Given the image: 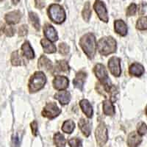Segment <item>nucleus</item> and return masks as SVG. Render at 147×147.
<instances>
[{
  "label": "nucleus",
  "mask_w": 147,
  "mask_h": 147,
  "mask_svg": "<svg viewBox=\"0 0 147 147\" xmlns=\"http://www.w3.org/2000/svg\"><path fill=\"white\" fill-rule=\"evenodd\" d=\"M80 45L89 58H93L97 49L96 38L92 33H87L81 38Z\"/></svg>",
  "instance_id": "1"
},
{
  "label": "nucleus",
  "mask_w": 147,
  "mask_h": 147,
  "mask_svg": "<svg viewBox=\"0 0 147 147\" xmlns=\"http://www.w3.org/2000/svg\"><path fill=\"white\" fill-rule=\"evenodd\" d=\"M97 49L104 56L114 53L116 51V41L112 37H104L98 42Z\"/></svg>",
  "instance_id": "2"
},
{
  "label": "nucleus",
  "mask_w": 147,
  "mask_h": 147,
  "mask_svg": "<svg viewBox=\"0 0 147 147\" xmlns=\"http://www.w3.org/2000/svg\"><path fill=\"white\" fill-rule=\"evenodd\" d=\"M47 82V77L42 71H37L31 77L29 81V90L30 93H35L41 90Z\"/></svg>",
  "instance_id": "3"
},
{
  "label": "nucleus",
  "mask_w": 147,
  "mask_h": 147,
  "mask_svg": "<svg viewBox=\"0 0 147 147\" xmlns=\"http://www.w3.org/2000/svg\"><path fill=\"white\" fill-rule=\"evenodd\" d=\"M49 16L55 24H61L65 19V13L60 5L53 4L48 9Z\"/></svg>",
  "instance_id": "4"
},
{
  "label": "nucleus",
  "mask_w": 147,
  "mask_h": 147,
  "mask_svg": "<svg viewBox=\"0 0 147 147\" xmlns=\"http://www.w3.org/2000/svg\"><path fill=\"white\" fill-rule=\"evenodd\" d=\"M95 135L97 144H99V146L102 147L105 145L108 140V132L105 123L103 122L99 123L97 128L96 129Z\"/></svg>",
  "instance_id": "5"
},
{
  "label": "nucleus",
  "mask_w": 147,
  "mask_h": 147,
  "mask_svg": "<svg viewBox=\"0 0 147 147\" xmlns=\"http://www.w3.org/2000/svg\"><path fill=\"white\" fill-rule=\"evenodd\" d=\"M61 113V110L54 102L47 103L42 111V115L44 117L49 119H53L58 116Z\"/></svg>",
  "instance_id": "6"
},
{
  "label": "nucleus",
  "mask_w": 147,
  "mask_h": 147,
  "mask_svg": "<svg viewBox=\"0 0 147 147\" xmlns=\"http://www.w3.org/2000/svg\"><path fill=\"white\" fill-rule=\"evenodd\" d=\"M94 8L99 18L104 22H107L109 20L108 14L105 5L100 0H96L94 3Z\"/></svg>",
  "instance_id": "7"
},
{
  "label": "nucleus",
  "mask_w": 147,
  "mask_h": 147,
  "mask_svg": "<svg viewBox=\"0 0 147 147\" xmlns=\"http://www.w3.org/2000/svg\"><path fill=\"white\" fill-rule=\"evenodd\" d=\"M108 67L110 73L115 77H119L121 73V60L119 57H112L108 61Z\"/></svg>",
  "instance_id": "8"
},
{
  "label": "nucleus",
  "mask_w": 147,
  "mask_h": 147,
  "mask_svg": "<svg viewBox=\"0 0 147 147\" xmlns=\"http://www.w3.org/2000/svg\"><path fill=\"white\" fill-rule=\"evenodd\" d=\"M53 85L56 90H63L69 86V80L63 76H57L54 79Z\"/></svg>",
  "instance_id": "9"
},
{
  "label": "nucleus",
  "mask_w": 147,
  "mask_h": 147,
  "mask_svg": "<svg viewBox=\"0 0 147 147\" xmlns=\"http://www.w3.org/2000/svg\"><path fill=\"white\" fill-rule=\"evenodd\" d=\"M44 32L47 39L49 41L55 42L58 39V36H57V32H56L55 29L54 28V27H52V25L49 24H47L44 26Z\"/></svg>",
  "instance_id": "10"
},
{
  "label": "nucleus",
  "mask_w": 147,
  "mask_h": 147,
  "mask_svg": "<svg viewBox=\"0 0 147 147\" xmlns=\"http://www.w3.org/2000/svg\"><path fill=\"white\" fill-rule=\"evenodd\" d=\"M22 13L18 10L12 11L7 13L5 16V19L8 24H16L20 22Z\"/></svg>",
  "instance_id": "11"
},
{
  "label": "nucleus",
  "mask_w": 147,
  "mask_h": 147,
  "mask_svg": "<svg viewBox=\"0 0 147 147\" xmlns=\"http://www.w3.org/2000/svg\"><path fill=\"white\" fill-rule=\"evenodd\" d=\"M142 142L141 136L136 132H132L129 133L127 138V144L129 147H137Z\"/></svg>",
  "instance_id": "12"
},
{
  "label": "nucleus",
  "mask_w": 147,
  "mask_h": 147,
  "mask_svg": "<svg viewBox=\"0 0 147 147\" xmlns=\"http://www.w3.org/2000/svg\"><path fill=\"white\" fill-rule=\"evenodd\" d=\"M87 77L86 73L84 71H80L76 74L75 78L74 79L73 84L74 85V87L78 88L79 90H82V88H83L84 83L85 82V79Z\"/></svg>",
  "instance_id": "13"
},
{
  "label": "nucleus",
  "mask_w": 147,
  "mask_h": 147,
  "mask_svg": "<svg viewBox=\"0 0 147 147\" xmlns=\"http://www.w3.org/2000/svg\"><path fill=\"white\" fill-rule=\"evenodd\" d=\"M55 99L58 100L63 105L69 104L71 100V94L67 90H60L55 95Z\"/></svg>",
  "instance_id": "14"
},
{
  "label": "nucleus",
  "mask_w": 147,
  "mask_h": 147,
  "mask_svg": "<svg viewBox=\"0 0 147 147\" xmlns=\"http://www.w3.org/2000/svg\"><path fill=\"white\" fill-rule=\"evenodd\" d=\"M79 128L80 129V130L83 133L85 137H88L90 135L91 132V125L89 121L86 120L85 119H81L79 121Z\"/></svg>",
  "instance_id": "15"
},
{
  "label": "nucleus",
  "mask_w": 147,
  "mask_h": 147,
  "mask_svg": "<svg viewBox=\"0 0 147 147\" xmlns=\"http://www.w3.org/2000/svg\"><path fill=\"white\" fill-rule=\"evenodd\" d=\"M115 32L121 36H125L127 34V27L125 22L122 20H116L114 23Z\"/></svg>",
  "instance_id": "16"
},
{
  "label": "nucleus",
  "mask_w": 147,
  "mask_h": 147,
  "mask_svg": "<svg viewBox=\"0 0 147 147\" xmlns=\"http://www.w3.org/2000/svg\"><path fill=\"white\" fill-rule=\"evenodd\" d=\"M22 54L26 58L31 60V59H33L35 57V53L33 52V49H32L28 41H26L24 43L22 47Z\"/></svg>",
  "instance_id": "17"
},
{
  "label": "nucleus",
  "mask_w": 147,
  "mask_h": 147,
  "mask_svg": "<svg viewBox=\"0 0 147 147\" xmlns=\"http://www.w3.org/2000/svg\"><path fill=\"white\" fill-rule=\"evenodd\" d=\"M80 105L86 116L88 118H91L93 115V107L90 102L87 99H82L80 102Z\"/></svg>",
  "instance_id": "18"
},
{
  "label": "nucleus",
  "mask_w": 147,
  "mask_h": 147,
  "mask_svg": "<svg viewBox=\"0 0 147 147\" xmlns=\"http://www.w3.org/2000/svg\"><path fill=\"white\" fill-rule=\"evenodd\" d=\"M129 73L136 77H140L144 73V68L141 64L135 63H132L129 69Z\"/></svg>",
  "instance_id": "19"
},
{
  "label": "nucleus",
  "mask_w": 147,
  "mask_h": 147,
  "mask_svg": "<svg viewBox=\"0 0 147 147\" xmlns=\"http://www.w3.org/2000/svg\"><path fill=\"white\" fill-rule=\"evenodd\" d=\"M38 67L45 71H49L52 69V63L46 56H41L38 60Z\"/></svg>",
  "instance_id": "20"
},
{
  "label": "nucleus",
  "mask_w": 147,
  "mask_h": 147,
  "mask_svg": "<svg viewBox=\"0 0 147 147\" xmlns=\"http://www.w3.org/2000/svg\"><path fill=\"white\" fill-rule=\"evenodd\" d=\"M103 111L105 115L112 116L115 114V107L110 99L105 100L103 102Z\"/></svg>",
  "instance_id": "21"
},
{
  "label": "nucleus",
  "mask_w": 147,
  "mask_h": 147,
  "mask_svg": "<svg viewBox=\"0 0 147 147\" xmlns=\"http://www.w3.org/2000/svg\"><path fill=\"white\" fill-rule=\"evenodd\" d=\"M40 43H41L42 47L44 48V51L46 53H54V52H55L56 50H57V49H56V47L55 46V44H52V42L47 40V38L42 39Z\"/></svg>",
  "instance_id": "22"
},
{
  "label": "nucleus",
  "mask_w": 147,
  "mask_h": 147,
  "mask_svg": "<svg viewBox=\"0 0 147 147\" xmlns=\"http://www.w3.org/2000/svg\"><path fill=\"white\" fill-rule=\"evenodd\" d=\"M75 128V124L71 120H67L63 123L62 126V131L65 133L71 134L73 132Z\"/></svg>",
  "instance_id": "23"
},
{
  "label": "nucleus",
  "mask_w": 147,
  "mask_h": 147,
  "mask_svg": "<svg viewBox=\"0 0 147 147\" xmlns=\"http://www.w3.org/2000/svg\"><path fill=\"white\" fill-rule=\"evenodd\" d=\"M54 143L57 147H65V139L60 132H56L54 136Z\"/></svg>",
  "instance_id": "24"
},
{
  "label": "nucleus",
  "mask_w": 147,
  "mask_h": 147,
  "mask_svg": "<svg viewBox=\"0 0 147 147\" xmlns=\"http://www.w3.org/2000/svg\"><path fill=\"white\" fill-rule=\"evenodd\" d=\"M29 17H30V20L31 24H32V25L37 30H38L40 29V22H39L38 16L33 12H30V13H29Z\"/></svg>",
  "instance_id": "25"
},
{
  "label": "nucleus",
  "mask_w": 147,
  "mask_h": 147,
  "mask_svg": "<svg viewBox=\"0 0 147 147\" xmlns=\"http://www.w3.org/2000/svg\"><path fill=\"white\" fill-rule=\"evenodd\" d=\"M91 16V9L89 2H86L84 6V9L82 10V17L85 22H88Z\"/></svg>",
  "instance_id": "26"
},
{
  "label": "nucleus",
  "mask_w": 147,
  "mask_h": 147,
  "mask_svg": "<svg viewBox=\"0 0 147 147\" xmlns=\"http://www.w3.org/2000/svg\"><path fill=\"white\" fill-rule=\"evenodd\" d=\"M11 63L13 65L18 66L22 65V59L21 56L18 53V51H15L11 55Z\"/></svg>",
  "instance_id": "27"
},
{
  "label": "nucleus",
  "mask_w": 147,
  "mask_h": 147,
  "mask_svg": "<svg viewBox=\"0 0 147 147\" xmlns=\"http://www.w3.org/2000/svg\"><path fill=\"white\" fill-rule=\"evenodd\" d=\"M56 68L59 71L67 72L69 70V65L65 60H59L56 64Z\"/></svg>",
  "instance_id": "28"
},
{
  "label": "nucleus",
  "mask_w": 147,
  "mask_h": 147,
  "mask_svg": "<svg viewBox=\"0 0 147 147\" xmlns=\"http://www.w3.org/2000/svg\"><path fill=\"white\" fill-rule=\"evenodd\" d=\"M136 28L140 30H147V17H140L136 24Z\"/></svg>",
  "instance_id": "29"
},
{
  "label": "nucleus",
  "mask_w": 147,
  "mask_h": 147,
  "mask_svg": "<svg viewBox=\"0 0 147 147\" xmlns=\"http://www.w3.org/2000/svg\"><path fill=\"white\" fill-rule=\"evenodd\" d=\"M59 52L63 55H66L69 52V47L65 43L59 44Z\"/></svg>",
  "instance_id": "30"
},
{
  "label": "nucleus",
  "mask_w": 147,
  "mask_h": 147,
  "mask_svg": "<svg viewBox=\"0 0 147 147\" xmlns=\"http://www.w3.org/2000/svg\"><path fill=\"white\" fill-rule=\"evenodd\" d=\"M69 144L71 147H80L82 144V140L77 138H73L69 140Z\"/></svg>",
  "instance_id": "31"
},
{
  "label": "nucleus",
  "mask_w": 147,
  "mask_h": 147,
  "mask_svg": "<svg viewBox=\"0 0 147 147\" xmlns=\"http://www.w3.org/2000/svg\"><path fill=\"white\" fill-rule=\"evenodd\" d=\"M136 10H137V6L136 4H131L128 7L127 10V16H132L136 14Z\"/></svg>",
  "instance_id": "32"
},
{
  "label": "nucleus",
  "mask_w": 147,
  "mask_h": 147,
  "mask_svg": "<svg viewBox=\"0 0 147 147\" xmlns=\"http://www.w3.org/2000/svg\"><path fill=\"white\" fill-rule=\"evenodd\" d=\"M147 132V127L145 123H141L138 128V134L139 136H143Z\"/></svg>",
  "instance_id": "33"
},
{
  "label": "nucleus",
  "mask_w": 147,
  "mask_h": 147,
  "mask_svg": "<svg viewBox=\"0 0 147 147\" xmlns=\"http://www.w3.org/2000/svg\"><path fill=\"white\" fill-rule=\"evenodd\" d=\"M4 32L5 35L8 37H12L15 33V29L11 26H7V27H5L4 29Z\"/></svg>",
  "instance_id": "34"
},
{
  "label": "nucleus",
  "mask_w": 147,
  "mask_h": 147,
  "mask_svg": "<svg viewBox=\"0 0 147 147\" xmlns=\"http://www.w3.org/2000/svg\"><path fill=\"white\" fill-rule=\"evenodd\" d=\"M27 32H28V28H27V26L24 24V25L21 26L18 29V35L19 36H25L27 34Z\"/></svg>",
  "instance_id": "35"
},
{
  "label": "nucleus",
  "mask_w": 147,
  "mask_h": 147,
  "mask_svg": "<svg viewBox=\"0 0 147 147\" xmlns=\"http://www.w3.org/2000/svg\"><path fill=\"white\" fill-rule=\"evenodd\" d=\"M30 126H31V129H32V135L34 136H36L38 135V123H37L36 121H32Z\"/></svg>",
  "instance_id": "36"
},
{
  "label": "nucleus",
  "mask_w": 147,
  "mask_h": 147,
  "mask_svg": "<svg viewBox=\"0 0 147 147\" xmlns=\"http://www.w3.org/2000/svg\"><path fill=\"white\" fill-rule=\"evenodd\" d=\"M35 6L38 9H42L45 6V2L44 0H35Z\"/></svg>",
  "instance_id": "37"
},
{
  "label": "nucleus",
  "mask_w": 147,
  "mask_h": 147,
  "mask_svg": "<svg viewBox=\"0 0 147 147\" xmlns=\"http://www.w3.org/2000/svg\"><path fill=\"white\" fill-rule=\"evenodd\" d=\"M12 144H13V147H18L20 144V140H19V138L18 136H15V137L13 138V141H12Z\"/></svg>",
  "instance_id": "38"
},
{
  "label": "nucleus",
  "mask_w": 147,
  "mask_h": 147,
  "mask_svg": "<svg viewBox=\"0 0 147 147\" xmlns=\"http://www.w3.org/2000/svg\"><path fill=\"white\" fill-rule=\"evenodd\" d=\"M4 29H5V24H3V22L0 21V35H2V32H3Z\"/></svg>",
  "instance_id": "39"
},
{
  "label": "nucleus",
  "mask_w": 147,
  "mask_h": 147,
  "mask_svg": "<svg viewBox=\"0 0 147 147\" xmlns=\"http://www.w3.org/2000/svg\"><path fill=\"white\" fill-rule=\"evenodd\" d=\"M19 1H20V0H12V2H13V3L15 4V5H17V4H18V2H19Z\"/></svg>",
  "instance_id": "40"
},
{
  "label": "nucleus",
  "mask_w": 147,
  "mask_h": 147,
  "mask_svg": "<svg viewBox=\"0 0 147 147\" xmlns=\"http://www.w3.org/2000/svg\"><path fill=\"white\" fill-rule=\"evenodd\" d=\"M146 114L147 115V107H146Z\"/></svg>",
  "instance_id": "41"
},
{
  "label": "nucleus",
  "mask_w": 147,
  "mask_h": 147,
  "mask_svg": "<svg viewBox=\"0 0 147 147\" xmlns=\"http://www.w3.org/2000/svg\"><path fill=\"white\" fill-rule=\"evenodd\" d=\"M56 1H57V2H59V1H60V0H56Z\"/></svg>",
  "instance_id": "42"
},
{
  "label": "nucleus",
  "mask_w": 147,
  "mask_h": 147,
  "mask_svg": "<svg viewBox=\"0 0 147 147\" xmlns=\"http://www.w3.org/2000/svg\"><path fill=\"white\" fill-rule=\"evenodd\" d=\"M0 1H1V0H0Z\"/></svg>",
  "instance_id": "43"
}]
</instances>
